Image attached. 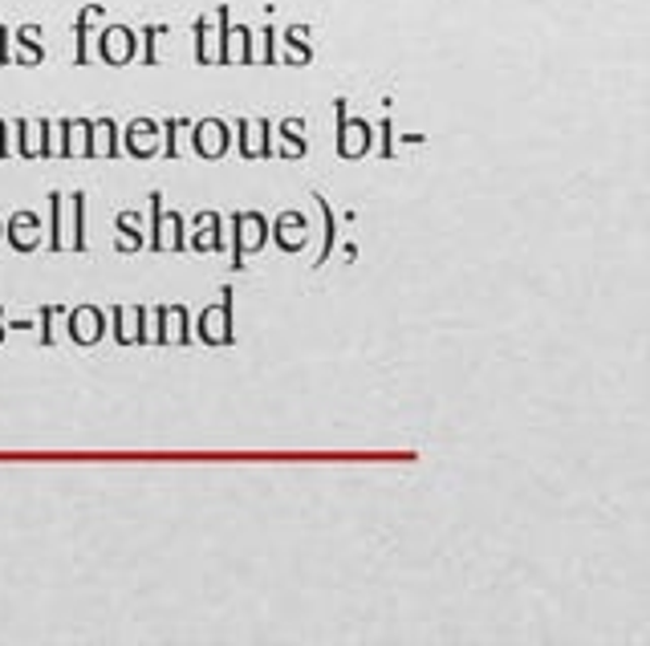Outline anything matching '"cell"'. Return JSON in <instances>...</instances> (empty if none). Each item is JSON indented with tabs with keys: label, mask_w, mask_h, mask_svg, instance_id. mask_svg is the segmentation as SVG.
I'll return each instance as SVG.
<instances>
[{
	"label": "cell",
	"mask_w": 650,
	"mask_h": 646,
	"mask_svg": "<svg viewBox=\"0 0 650 646\" xmlns=\"http://www.w3.org/2000/svg\"><path fill=\"white\" fill-rule=\"evenodd\" d=\"M216 21H220V65H252L257 62V53H252V37H257V33L248 29V25H233L228 4L216 9Z\"/></svg>",
	"instance_id": "6da1fadb"
},
{
	"label": "cell",
	"mask_w": 650,
	"mask_h": 646,
	"mask_svg": "<svg viewBox=\"0 0 650 646\" xmlns=\"http://www.w3.org/2000/svg\"><path fill=\"white\" fill-rule=\"evenodd\" d=\"M334 114H338V154L341 159H366L374 142V131L366 119H350L346 98H334Z\"/></svg>",
	"instance_id": "7a4b0ae2"
},
{
	"label": "cell",
	"mask_w": 650,
	"mask_h": 646,
	"mask_svg": "<svg viewBox=\"0 0 650 646\" xmlns=\"http://www.w3.org/2000/svg\"><path fill=\"white\" fill-rule=\"evenodd\" d=\"M264 240H268L264 212H233V269H245V257L264 248Z\"/></svg>",
	"instance_id": "3957f363"
},
{
	"label": "cell",
	"mask_w": 650,
	"mask_h": 646,
	"mask_svg": "<svg viewBox=\"0 0 650 646\" xmlns=\"http://www.w3.org/2000/svg\"><path fill=\"white\" fill-rule=\"evenodd\" d=\"M216 306L200 309V341L203 346H233L236 330H233V289H220Z\"/></svg>",
	"instance_id": "277c9868"
},
{
	"label": "cell",
	"mask_w": 650,
	"mask_h": 646,
	"mask_svg": "<svg viewBox=\"0 0 650 646\" xmlns=\"http://www.w3.org/2000/svg\"><path fill=\"white\" fill-rule=\"evenodd\" d=\"M187 131H191V151L200 154V159H208V163L224 159L228 147H233V126L224 123V119H200V123H191Z\"/></svg>",
	"instance_id": "5b68a950"
},
{
	"label": "cell",
	"mask_w": 650,
	"mask_h": 646,
	"mask_svg": "<svg viewBox=\"0 0 650 646\" xmlns=\"http://www.w3.org/2000/svg\"><path fill=\"white\" fill-rule=\"evenodd\" d=\"M155 322H159V330L151 334L155 346H191V341H196V330H191V313H187V306H159Z\"/></svg>",
	"instance_id": "8992f818"
},
{
	"label": "cell",
	"mask_w": 650,
	"mask_h": 646,
	"mask_svg": "<svg viewBox=\"0 0 650 646\" xmlns=\"http://www.w3.org/2000/svg\"><path fill=\"white\" fill-rule=\"evenodd\" d=\"M139 53V33L126 29V25H110V29L98 33V58L107 65H130Z\"/></svg>",
	"instance_id": "52a82bcc"
},
{
	"label": "cell",
	"mask_w": 650,
	"mask_h": 646,
	"mask_svg": "<svg viewBox=\"0 0 650 646\" xmlns=\"http://www.w3.org/2000/svg\"><path fill=\"white\" fill-rule=\"evenodd\" d=\"M268 240L280 248V252H305L310 245V220L301 212H280L277 220H268Z\"/></svg>",
	"instance_id": "ba28073f"
},
{
	"label": "cell",
	"mask_w": 650,
	"mask_h": 646,
	"mask_svg": "<svg viewBox=\"0 0 650 646\" xmlns=\"http://www.w3.org/2000/svg\"><path fill=\"white\" fill-rule=\"evenodd\" d=\"M118 135H123V151L130 159H155V154H163V131H159L155 119H135Z\"/></svg>",
	"instance_id": "9c48e42d"
},
{
	"label": "cell",
	"mask_w": 650,
	"mask_h": 646,
	"mask_svg": "<svg viewBox=\"0 0 650 646\" xmlns=\"http://www.w3.org/2000/svg\"><path fill=\"white\" fill-rule=\"evenodd\" d=\"M13 131L16 139H21V159H49V154H58V147H53V123L49 119H37V123L16 119Z\"/></svg>",
	"instance_id": "30bf717a"
},
{
	"label": "cell",
	"mask_w": 650,
	"mask_h": 646,
	"mask_svg": "<svg viewBox=\"0 0 650 646\" xmlns=\"http://www.w3.org/2000/svg\"><path fill=\"white\" fill-rule=\"evenodd\" d=\"M236 135H240V154H245V159H277L273 123H268V119H240V123H236Z\"/></svg>",
	"instance_id": "8fae6325"
},
{
	"label": "cell",
	"mask_w": 650,
	"mask_h": 646,
	"mask_svg": "<svg viewBox=\"0 0 650 646\" xmlns=\"http://www.w3.org/2000/svg\"><path fill=\"white\" fill-rule=\"evenodd\" d=\"M65 325H70V338L78 341V346H98V341L107 338L110 322L98 306H78V309H70Z\"/></svg>",
	"instance_id": "7c38bea8"
},
{
	"label": "cell",
	"mask_w": 650,
	"mask_h": 646,
	"mask_svg": "<svg viewBox=\"0 0 650 646\" xmlns=\"http://www.w3.org/2000/svg\"><path fill=\"white\" fill-rule=\"evenodd\" d=\"M4 240L16 252H37L41 248V215L37 212H13L4 224Z\"/></svg>",
	"instance_id": "4fadbf2b"
},
{
	"label": "cell",
	"mask_w": 650,
	"mask_h": 646,
	"mask_svg": "<svg viewBox=\"0 0 650 646\" xmlns=\"http://www.w3.org/2000/svg\"><path fill=\"white\" fill-rule=\"evenodd\" d=\"M118 123L114 119H90V139H86V159H118Z\"/></svg>",
	"instance_id": "5bb4252c"
},
{
	"label": "cell",
	"mask_w": 650,
	"mask_h": 646,
	"mask_svg": "<svg viewBox=\"0 0 650 646\" xmlns=\"http://www.w3.org/2000/svg\"><path fill=\"white\" fill-rule=\"evenodd\" d=\"M187 248L196 252H224V215L220 212H200L196 215V232L187 236Z\"/></svg>",
	"instance_id": "9a60e30c"
},
{
	"label": "cell",
	"mask_w": 650,
	"mask_h": 646,
	"mask_svg": "<svg viewBox=\"0 0 650 646\" xmlns=\"http://www.w3.org/2000/svg\"><path fill=\"white\" fill-rule=\"evenodd\" d=\"M151 252H187V220L179 212H163L159 220V232L151 240Z\"/></svg>",
	"instance_id": "2e32d148"
},
{
	"label": "cell",
	"mask_w": 650,
	"mask_h": 646,
	"mask_svg": "<svg viewBox=\"0 0 650 646\" xmlns=\"http://www.w3.org/2000/svg\"><path fill=\"white\" fill-rule=\"evenodd\" d=\"M196 62L220 65V21L216 16H200V21H196Z\"/></svg>",
	"instance_id": "e0dca14e"
},
{
	"label": "cell",
	"mask_w": 650,
	"mask_h": 646,
	"mask_svg": "<svg viewBox=\"0 0 650 646\" xmlns=\"http://www.w3.org/2000/svg\"><path fill=\"white\" fill-rule=\"evenodd\" d=\"M58 131H62V147H58V154H62V159L86 154V139H90V119H65V123H58Z\"/></svg>",
	"instance_id": "ac0fdd59"
},
{
	"label": "cell",
	"mask_w": 650,
	"mask_h": 646,
	"mask_svg": "<svg viewBox=\"0 0 650 646\" xmlns=\"http://www.w3.org/2000/svg\"><path fill=\"white\" fill-rule=\"evenodd\" d=\"M114 228H118V245H114L118 252H139V248H147L139 212H118L114 215Z\"/></svg>",
	"instance_id": "d6986e66"
},
{
	"label": "cell",
	"mask_w": 650,
	"mask_h": 646,
	"mask_svg": "<svg viewBox=\"0 0 650 646\" xmlns=\"http://www.w3.org/2000/svg\"><path fill=\"white\" fill-rule=\"evenodd\" d=\"M305 119H285L280 126H273V135H280V139L289 142L285 151H280V159H301V154L310 151V142H305Z\"/></svg>",
	"instance_id": "ffe728a7"
},
{
	"label": "cell",
	"mask_w": 650,
	"mask_h": 646,
	"mask_svg": "<svg viewBox=\"0 0 650 646\" xmlns=\"http://www.w3.org/2000/svg\"><path fill=\"white\" fill-rule=\"evenodd\" d=\"M16 41H21L16 65H41V62H46V49H41V29H37V25H25V29H16Z\"/></svg>",
	"instance_id": "44dd1931"
},
{
	"label": "cell",
	"mask_w": 650,
	"mask_h": 646,
	"mask_svg": "<svg viewBox=\"0 0 650 646\" xmlns=\"http://www.w3.org/2000/svg\"><path fill=\"white\" fill-rule=\"evenodd\" d=\"M93 21H102V4H86L78 13V53H74V62L86 65L90 62V33H93Z\"/></svg>",
	"instance_id": "7402d4cb"
},
{
	"label": "cell",
	"mask_w": 650,
	"mask_h": 646,
	"mask_svg": "<svg viewBox=\"0 0 650 646\" xmlns=\"http://www.w3.org/2000/svg\"><path fill=\"white\" fill-rule=\"evenodd\" d=\"M62 212H65V196H62V191H53V196H49V252H62V248H65V220H62Z\"/></svg>",
	"instance_id": "603a6c76"
},
{
	"label": "cell",
	"mask_w": 650,
	"mask_h": 646,
	"mask_svg": "<svg viewBox=\"0 0 650 646\" xmlns=\"http://www.w3.org/2000/svg\"><path fill=\"white\" fill-rule=\"evenodd\" d=\"M70 215H74V224H70V248H74V252H86V196H82V191L70 196Z\"/></svg>",
	"instance_id": "cb8c5ba5"
},
{
	"label": "cell",
	"mask_w": 650,
	"mask_h": 646,
	"mask_svg": "<svg viewBox=\"0 0 650 646\" xmlns=\"http://www.w3.org/2000/svg\"><path fill=\"white\" fill-rule=\"evenodd\" d=\"M285 37V49H289V58H285V65H310L313 62V46L305 41V29H289V33H280Z\"/></svg>",
	"instance_id": "d4e9b609"
},
{
	"label": "cell",
	"mask_w": 650,
	"mask_h": 646,
	"mask_svg": "<svg viewBox=\"0 0 650 646\" xmlns=\"http://www.w3.org/2000/svg\"><path fill=\"white\" fill-rule=\"evenodd\" d=\"M107 330L110 334H114V341H118V346H135V325H130V309L126 306H114L107 313Z\"/></svg>",
	"instance_id": "484cf974"
},
{
	"label": "cell",
	"mask_w": 650,
	"mask_h": 646,
	"mask_svg": "<svg viewBox=\"0 0 650 646\" xmlns=\"http://www.w3.org/2000/svg\"><path fill=\"white\" fill-rule=\"evenodd\" d=\"M313 203L322 208V220H325V245H322V257L313 264H325L329 261V248H334V240H338V220H334V212H329V200L325 196H313Z\"/></svg>",
	"instance_id": "4316f807"
},
{
	"label": "cell",
	"mask_w": 650,
	"mask_h": 646,
	"mask_svg": "<svg viewBox=\"0 0 650 646\" xmlns=\"http://www.w3.org/2000/svg\"><path fill=\"white\" fill-rule=\"evenodd\" d=\"M167 33V25H147L142 29V65H159V37Z\"/></svg>",
	"instance_id": "83f0119b"
},
{
	"label": "cell",
	"mask_w": 650,
	"mask_h": 646,
	"mask_svg": "<svg viewBox=\"0 0 650 646\" xmlns=\"http://www.w3.org/2000/svg\"><path fill=\"white\" fill-rule=\"evenodd\" d=\"M184 119H167V123H159V131H163V154L167 159H179V131H184Z\"/></svg>",
	"instance_id": "f1b7e54d"
},
{
	"label": "cell",
	"mask_w": 650,
	"mask_h": 646,
	"mask_svg": "<svg viewBox=\"0 0 650 646\" xmlns=\"http://www.w3.org/2000/svg\"><path fill=\"white\" fill-rule=\"evenodd\" d=\"M261 62L264 65H277V33L264 25V33H261Z\"/></svg>",
	"instance_id": "f546056e"
},
{
	"label": "cell",
	"mask_w": 650,
	"mask_h": 646,
	"mask_svg": "<svg viewBox=\"0 0 650 646\" xmlns=\"http://www.w3.org/2000/svg\"><path fill=\"white\" fill-rule=\"evenodd\" d=\"M58 313H62L58 306H41V346H53V318Z\"/></svg>",
	"instance_id": "4dcf8cb0"
},
{
	"label": "cell",
	"mask_w": 650,
	"mask_h": 646,
	"mask_svg": "<svg viewBox=\"0 0 650 646\" xmlns=\"http://www.w3.org/2000/svg\"><path fill=\"white\" fill-rule=\"evenodd\" d=\"M151 334H147V309L135 306V346H147Z\"/></svg>",
	"instance_id": "1f68e13d"
},
{
	"label": "cell",
	"mask_w": 650,
	"mask_h": 646,
	"mask_svg": "<svg viewBox=\"0 0 650 646\" xmlns=\"http://www.w3.org/2000/svg\"><path fill=\"white\" fill-rule=\"evenodd\" d=\"M383 135H387V139H383V151L378 154H383V159H395V126H390V119L383 123Z\"/></svg>",
	"instance_id": "d6a6232c"
},
{
	"label": "cell",
	"mask_w": 650,
	"mask_h": 646,
	"mask_svg": "<svg viewBox=\"0 0 650 646\" xmlns=\"http://www.w3.org/2000/svg\"><path fill=\"white\" fill-rule=\"evenodd\" d=\"M9 154H13V142H9V126L0 119V159H9Z\"/></svg>",
	"instance_id": "836d02e7"
},
{
	"label": "cell",
	"mask_w": 650,
	"mask_h": 646,
	"mask_svg": "<svg viewBox=\"0 0 650 646\" xmlns=\"http://www.w3.org/2000/svg\"><path fill=\"white\" fill-rule=\"evenodd\" d=\"M9 58H13V49H9V29L0 25V65L9 62Z\"/></svg>",
	"instance_id": "e575fe53"
},
{
	"label": "cell",
	"mask_w": 650,
	"mask_h": 646,
	"mask_svg": "<svg viewBox=\"0 0 650 646\" xmlns=\"http://www.w3.org/2000/svg\"><path fill=\"white\" fill-rule=\"evenodd\" d=\"M0 318H4V309H0ZM0 341H4V325H0Z\"/></svg>",
	"instance_id": "d590c367"
},
{
	"label": "cell",
	"mask_w": 650,
	"mask_h": 646,
	"mask_svg": "<svg viewBox=\"0 0 650 646\" xmlns=\"http://www.w3.org/2000/svg\"><path fill=\"white\" fill-rule=\"evenodd\" d=\"M0 236H4V224H0Z\"/></svg>",
	"instance_id": "8d00e7d4"
}]
</instances>
